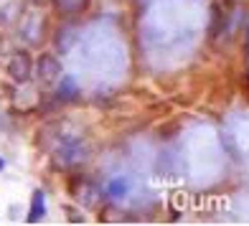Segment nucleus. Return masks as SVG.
Returning a JSON list of instances; mask_svg holds the SVG:
<instances>
[{
    "instance_id": "0eeeda50",
    "label": "nucleus",
    "mask_w": 249,
    "mask_h": 226,
    "mask_svg": "<svg viewBox=\"0 0 249 226\" xmlns=\"http://www.w3.org/2000/svg\"><path fill=\"white\" fill-rule=\"evenodd\" d=\"M71 43H74V31L69 33V28H61L59 36H56V46H59V51L66 53V51L71 49Z\"/></svg>"
},
{
    "instance_id": "1a4fd4ad",
    "label": "nucleus",
    "mask_w": 249,
    "mask_h": 226,
    "mask_svg": "<svg viewBox=\"0 0 249 226\" xmlns=\"http://www.w3.org/2000/svg\"><path fill=\"white\" fill-rule=\"evenodd\" d=\"M3 168H5V160H3V157H0V171H3Z\"/></svg>"
},
{
    "instance_id": "423d86ee",
    "label": "nucleus",
    "mask_w": 249,
    "mask_h": 226,
    "mask_svg": "<svg viewBox=\"0 0 249 226\" xmlns=\"http://www.w3.org/2000/svg\"><path fill=\"white\" fill-rule=\"evenodd\" d=\"M127 188H130L127 178H112L109 183H107V196H109L112 201H120V198H124Z\"/></svg>"
},
{
    "instance_id": "39448f33",
    "label": "nucleus",
    "mask_w": 249,
    "mask_h": 226,
    "mask_svg": "<svg viewBox=\"0 0 249 226\" xmlns=\"http://www.w3.org/2000/svg\"><path fill=\"white\" fill-rule=\"evenodd\" d=\"M53 8H59L61 13H82L84 8H89L92 0H51Z\"/></svg>"
},
{
    "instance_id": "7ed1b4c3",
    "label": "nucleus",
    "mask_w": 249,
    "mask_h": 226,
    "mask_svg": "<svg viewBox=\"0 0 249 226\" xmlns=\"http://www.w3.org/2000/svg\"><path fill=\"white\" fill-rule=\"evenodd\" d=\"M46 213V201H43V191H33V198H31V213H28V224H38Z\"/></svg>"
},
{
    "instance_id": "20e7f679",
    "label": "nucleus",
    "mask_w": 249,
    "mask_h": 226,
    "mask_svg": "<svg viewBox=\"0 0 249 226\" xmlns=\"http://www.w3.org/2000/svg\"><path fill=\"white\" fill-rule=\"evenodd\" d=\"M56 97H59L61 102H69V99H76L79 97V89H76V82L74 76H64L59 89H56Z\"/></svg>"
},
{
    "instance_id": "6e6552de",
    "label": "nucleus",
    "mask_w": 249,
    "mask_h": 226,
    "mask_svg": "<svg viewBox=\"0 0 249 226\" xmlns=\"http://www.w3.org/2000/svg\"><path fill=\"white\" fill-rule=\"evenodd\" d=\"M66 216H69L71 221H76V224H82V221H84L82 216H79V213H74V209H66Z\"/></svg>"
},
{
    "instance_id": "f03ea898",
    "label": "nucleus",
    "mask_w": 249,
    "mask_h": 226,
    "mask_svg": "<svg viewBox=\"0 0 249 226\" xmlns=\"http://www.w3.org/2000/svg\"><path fill=\"white\" fill-rule=\"evenodd\" d=\"M36 74L41 82H53L56 76L61 74V64L53 53H41L38 61H36Z\"/></svg>"
},
{
    "instance_id": "f257e3e1",
    "label": "nucleus",
    "mask_w": 249,
    "mask_h": 226,
    "mask_svg": "<svg viewBox=\"0 0 249 226\" xmlns=\"http://www.w3.org/2000/svg\"><path fill=\"white\" fill-rule=\"evenodd\" d=\"M5 71H8V76L13 79V82H18V84L28 82V76H31V71H33V59H31V53H28V51H16L13 56H10Z\"/></svg>"
}]
</instances>
